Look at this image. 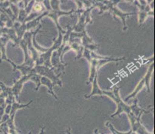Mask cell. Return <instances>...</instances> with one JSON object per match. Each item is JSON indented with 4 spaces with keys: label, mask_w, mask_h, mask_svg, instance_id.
Wrapping results in <instances>:
<instances>
[{
    "label": "cell",
    "mask_w": 155,
    "mask_h": 134,
    "mask_svg": "<svg viewBox=\"0 0 155 134\" xmlns=\"http://www.w3.org/2000/svg\"><path fill=\"white\" fill-rule=\"evenodd\" d=\"M151 2L152 1H130V2L134 3L139 8V26L143 23L149 15L153 16L154 15L153 10L150 8L149 5Z\"/></svg>",
    "instance_id": "cell-3"
},
{
    "label": "cell",
    "mask_w": 155,
    "mask_h": 134,
    "mask_svg": "<svg viewBox=\"0 0 155 134\" xmlns=\"http://www.w3.org/2000/svg\"><path fill=\"white\" fill-rule=\"evenodd\" d=\"M65 132H67V134H71V130H70V129H67V130L65 131ZM94 134H99L98 130H97V129H95V131H94Z\"/></svg>",
    "instance_id": "cell-5"
},
{
    "label": "cell",
    "mask_w": 155,
    "mask_h": 134,
    "mask_svg": "<svg viewBox=\"0 0 155 134\" xmlns=\"http://www.w3.org/2000/svg\"><path fill=\"white\" fill-rule=\"evenodd\" d=\"M153 63L150 64V67H149L148 71H147V74L145 75V76L142 78V80L140 81V83L138 84V85H137V87L136 88V89L134 90V92L132 93L131 94H130L129 96H127V97H126V99H125L126 101H127L128 100H130V98H134V97H135L136 95L138 94L139 91H140V90L143 88V86L147 87V91H148L149 93L150 92V78H151L152 74H153Z\"/></svg>",
    "instance_id": "cell-4"
},
{
    "label": "cell",
    "mask_w": 155,
    "mask_h": 134,
    "mask_svg": "<svg viewBox=\"0 0 155 134\" xmlns=\"http://www.w3.org/2000/svg\"><path fill=\"white\" fill-rule=\"evenodd\" d=\"M97 75H95L94 80H93V89L91 93L89 95L87 96H84L85 98H90L91 97L94 95H107L109 97H110L111 99L114 100L116 102L117 105V112H115L113 115L110 116V117H114L116 116H118L122 112H125L126 113L128 116L129 120H130V124L134 125V123L137 122H140V116L143 113H150L152 110H144L142 109V108L138 107L137 106V101L138 100L136 98L135 101H134V104L131 105V106H128L125 104V103L123 102V101L120 99V96H119V90L120 88L117 87L116 85H114L112 87V88L110 89V91H102L99 88L98 85H97Z\"/></svg>",
    "instance_id": "cell-1"
},
{
    "label": "cell",
    "mask_w": 155,
    "mask_h": 134,
    "mask_svg": "<svg viewBox=\"0 0 155 134\" xmlns=\"http://www.w3.org/2000/svg\"><path fill=\"white\" fill-rule=\"evenodd\" d=\"M121 1H91V3L94 7H99L100 8V12H98V15L103 13L105 11H108L109 12L112 14L114 18L115 17H119L120 19L122 20L123 29L125 31L127 30V25H126V18L130 15H134V13H124L120 12V10L117 9V4L120 2Z\"/></svg>",
    "instance_id": "cell-2"
}]
</instances>
